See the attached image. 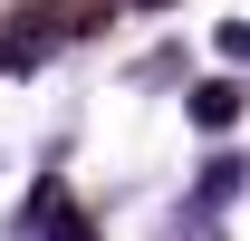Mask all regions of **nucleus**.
Returning a JSON list of instances; mask_svg holds the SVG:
<instances>
[{
	"label": "nucleus",
	"instance_id": "1",
	"mask_svg": "<svg viewBox=\"0 0 250 241\" xmlns=\"http://www.w3.org/2000/svg\"><path fill=\"white\" fill-rule=\"evenodd\" d=\"M116 20V0H39L29 20H20V39H87Z\"/></svg>",
	"mask_w": 250,
	"mask_h": 241
}]
</instances>
